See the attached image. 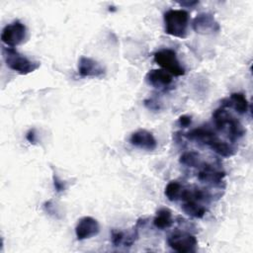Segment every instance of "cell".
<instances>
[{
  "instance_id": "obj_1",
  "label": "cell",
  "mask_w": 253,
  "mask_h": 253,
  "mask_svg": "<svg viewBox=\"0 0 253 253\" xmlns=\"http://www.w3.org/2000/svg\"><path fill=\"white\" fill-rule=\"evenodd\" d=\"M185 136L190 140H196L203 144L208 145L211 150L222 157H230L235 154V148L220 139L217 134H215L211 129L208 127H197L185 134Z\"/></svg>"
},
{
  "instance_id": "obj_2",
  "label": "cell",
  "mask_w": 253,
  "mask_h": 253,
  "mask_svg": "<svg viewBox=\"0 0 253 253\" xmlns=\"http://www.w3.org/2000/svg\"><path fill=\"white\" fill-rule=\"evenodd\" d=\"M210 194L198 187L182 188L179 200L183 201L181 206L182 211L195 218H202L207 212L206 207L203 203L210 200Z\"/></svg>"
},
{
  "instance_id": "obj_3",
  "label": "cell",
  "mask_w": 253,
  "mask_h": 253,
  "mask_svg": "<svg viewBox=\"0 0 253 253\" xmlns=\"http://www.w3.org/2000/svg\"><path fill=\"white\" fill-rule=\"evenodd\" d=\"M212 121L215 128L219 131H225L231 140L239 139L245 134L241 123L221 106L213 111Z\"/></svg>"
},
{
  "instance_id": "obj_4",
  "label": "cell",
  "mask_w": 253,
  "mask_h": 253,
  "mask_svg": "<svg viewBox=\"0 0 253 253\" xmlns=\"http://www.w3.org/2000/svg\"><path fill=\"white\" fill-rule=\"evenodd\" d=\"M2 55L6 65L21 75L32 73L40 67V62L31 60L30 58L20 53L17 49H15V47L3 46Z\"/></svg>"
},
{
  "instance_id": "obj_5",
  "label": "cell",
  "mask_w": 253,
  "mask_h": 253,
  "mask_svg": "<svg viewBox=\"0 0 253 253\" xmlns=\"http://www.w3.org/2000/svg\"><path fill=\"white\" fill-rule=\"evenodd\" d=\"M165 33L175 38L185 39L189 23V14L183 9H170L163 15Z\"/></svg>"
},
{
  "instance_id": "obj_6",
  "label": "cell",
  "mask_w": 253,
  "mask_h": 253,
  "mask_svg": "<svg viewBox=\"0 0 253 253\" xmlns=\"http://www.w3.org/2000/svg\"><path fill=\"white\" fill-rule=\"evenodd\" d=\"M154 61L172 76H182L185 74V68L177 58L176 51L171 48H163L154 53Z\"/></svg>"
},
{
  "instance_id": "obj_7",
  "label": "cell",
  "mask_w": 253,
  "mask_h": 253,
  "mask_svg": "<svg viewBox=\"0 0 253 253\" xmlns=\"http://www.w3.org/2000/svg\"><path fill=\"white\" fill-rule=\"evenodd\" d=\"M27 36L26 26L16 20L8 25H6L1 33V41L9 47H15L21 44Z\"/></svg>"
},
{
  "instance_id": "obj_8",
  "label": "cell",
  "mask_w": 253,
  "mask_h": 253,
  "mask_svg": "<svg viewBox=\"0 0 253 253\" xmlns=\"http://www.w3.org/2000/svg\"><path fill=\"white\" fill-rule=\"evenodd\" d=\"M167 243L174 251L179 253L196 252L198 246L196 236L184 231H177L169 235L167 238Z\"/></svg>"
},
{
  "instance_id": "obj_9",
  "label": "cell",
  "mask_w": 253,
  "mask_h": 253,
  "mask_svg": "<svg viewBox=\"0 0 253 253\" xmlns=\"http://www.w3.org/2000/svg\"><path fill=\"white\" fill-rule=\"evenodd\" d=\"M100 231L99 222L92 216L81 217L75 226L77 240H85L96 236Z\"/></svg>"
},
{
  "instance_id": "obj_10",
  "label": "cell",
  "mask_w": 253,
  "mask_h": 253,
  "mask_svg": "<svg viewBox=\"0 0 253 253\" xmlns=\"http://www.w3.org/2000/svg\"><path fill=\"white\" fill-rule=\"evenodd\" d=\"M198 167H199L198 179L201 182L209 183L212 185H219L222 183L223 178L225 177L224 171L214 167V165L211 163L201 162Z\"/></svg>"
},
{
  "instance_id": "obj_11",
  "label": "cell",
  "mask_w": 253,
  "mask_h": 253,
  "mask_svg": "<svg viewBox=\"0 0 253 253\" xmlns=\"http://www.w3.org/2000/svg\"><path fill=\"white\" fill-rule=\"evenodd\" d=\"M192 27L195 32L199 34H212L219 31V24L214 19L213 15L210 13H201L194 20Z\"/></svg>"
},
{
  "instance_id": "obj_12",
  "label": "cell",
  "mask_w": 253,
  "mask_h": 253,
  "mask_svg": "<svg viewBox=\"0 0 253 253\" xmlns=\"http://www.w3.org/2000/svg\"><path fill=\"white\" fill-rule=\"evenodd\" d=\"M78 73L82 77L100 78L106 73L105 68L95 59L87 56H81L78 61Z\"/></svg>"
},
{
  "instance_id": "obj_13",
  "label": "cell",
  "mask_w": 253,
  "mask_h": 253,
  "mask_svg": "<svg viewBox=\"0 0 253 253\" xmlns=\"http://www.w3.org/2000/svg\"><path fill=\"white\" fill-rule=\"evenodd\" d=\"M129 142L135 147L148 151H152L157 147V140L153 133L144 128L132 132L129 137Z\"/></svg>"
},
{
  "instance_id": "obj_14",
  "label": "cell",
  "mask_w": 253,
  "mask_h": 253,
  "mask_svg": "<svg viewBox=\"0 0 253 253\" xmlns=\"http://www.w3.org/2000/svg\"><path fill=\"white\" fill-rule=\"evenodd\" d=\"M145 81L156 89L166 90L171 85L173 76L163 69H151L146 73Z\"/></svg>"
},
{
  "instance_id": "obj_15",
  "label": "cell",
  "mask_w": 253,
  "mask_h": 253,
  "mask_svg": "<svg viewBox=\"0 0 253 253\" xmlns=\"http://www.w3.org/2000/svg\"><path fill=\"white\" fill-rule=\"evenodd\" d=\"M221 107H223V108L231 107L238 114L244 115L248 111L249 103H248V101L246 99V96L243 93L235 92V93H231L229 98L222 100Z\"/></svg>"
},
{
  "instance_id": "obj_16",
  "label": "cell",
  "mask_w": 253,
  "mask_h": 253,
  "mask_svg": "<svg viewBox=\"0 0 253 253\" xmlns=\"http://www.w3.org/2000/svg\"><path fill=\"white\" fill-rule=\"evenodd\" d=\"M173 223L171 211L167 208H162L157 211L155 217L153 218V224L158 229L169 228Z\"/></svg>"
},
{
  "instance_id": "obj_17",
  "label": "cell",
  "mask_w": 253,
  "mask_h": 253,
  "mask_svg": "<svg viewBox=\"0 0 253 253\" xmlns=\"http://www.w3.org/2000/svg\"><path fill=\"white\" fill-rule=\"evenodd\" d=\"M183 186L177 182V181H170L167 186L165 187L164 194L167 197V199L171 202H176L180 198V194L182 191Z\"/></svg>"
},
{
  "instance_id": "obj_18",
  "label": "cell",
  "mask_w": 253,
  "mask_h": 253,
  "mask_svg": "<svg viewBox=\"0 0 253 253\" xmlns=\"http://www.w3.org/2000/svg\"><path fill=\"white\" fill-rule=\"evenodd\" d=\"M180 163L189 167H198L200 162V154L195 151L185 152L180 157Z\"/></svg>"
},
{
  "instance_id": "obj_19",
  "label": "cell",
  "mask_w": 253,
  "mask_h": 253,
  "mask_svg": "<svg viewBox=\"0 0 253 253\" xmlns=\"http://www.w3.org/2000/svg\"><path fill=\"white\" fill-rule=\"evenodd\" d=\"M126 235L123 231L121 230H116L113 229L111 232V241L114 246H120L122 243L125 242Z\"/></svg>"
},
{
  "instance_id": "obj_20",
  "label": "cell",
  "mask_w": 253,
  "mask_h": 253,
  "mask_svg": "<svg viewBox=\"0 0 253 253\" xmlns=\"http://www.w3.org/2000/svg\"><path fill=\"white\" fill-rule=\"evenodd\" d=\"M52 179H53V186H54L55 191L58 192V193L63 192L65 190V188H66L65 187V183L62 180H60L55 174H53Z\"/></svg>"
},
{
  "instance_id": "obj_21",
  "label": "cell",
  "mask_w": 253,
  "mask_h": 253,
  "mask_svg": "<svg viewBox=\"0 0 253 253\" xmlns=\"http://www.w3.org/2000/svg\"><path fill=\"white\" fill-rule=\"evenodd\" d=\"M178 123H179L180 126H182V127H187L188 126L191 125L192 119H191L190 116L183 115V116H181V117L178 119Z\"/></svg>"
},
{
  "instance_id": "obj_22",
  "label": "cell",
  "mask_w": 253,
  "mask_h": 253,
  "mask_svg": "<svg viewBox=\"0 0 253 253\" xmlns=\"http://www.w3.org/2000/svg\"><path fill=\"white\" fill-rule=\"evenodd\" d=\"M26 138L29 142L31 143H35L36 141V133H35V129H30L27 134H26Z\"/></svg>"
},
{
  "instance_id": "obj_23",
  "label": "cell",
  "mask_w": 253,
  "mask_h": 253,
  "mask_svg": "<svg viewBox=\"0 0 253 253\" xmlns=\"http://www.w3.org/2000/svg\"><path fill=\"white\" fill-rule=\"evenodd\" d=\"M178 3L184 7H192L196 4H198L199 1H182V2H178Z\"/></svg>"
}]
</instances>
